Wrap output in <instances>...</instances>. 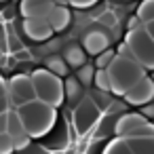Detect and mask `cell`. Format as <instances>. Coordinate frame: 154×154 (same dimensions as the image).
I'll use <instances>...</instances> for the list:
<instances>
[{
  "label": "cell",
  "mask_w": 154,
  "mask_h": 154,
  "mask_svg": "<svg viewBox=\"0 0 154 154\" xmlns=\"http://www.w3.org/2000/svg\"><path fill=\"white\" fill-rule=\"evenodd\" d=\"M131 154H152V135L146 137H131L125 141Z\"/></svg>",
  "instance_id": "277c9868"
},
{
  "label": "cell",
  "mask_w": 154,
  "mask_h": 154,
  "mask_svg": "<svg viewBox=\"0 0 154 154\" xmlns=\"http://www.w3.org/2000/svg\"><path fill=\"white\" fill-rule=\"evenodd\" d=\"M112 72V78L114 80H120V87H118V93L122 95L125 91H129L131 87H135L139 82V74H141V66L133 59H122V61H114V68L110 70Z\"/></svg>",
  "instance_id": "7a4b0ae2"
},
{
  "label": "cell",
  "mask_w": 154,
  "mask_h": 154,
  "mask_svg": "<svg viewBox=\"0 0 154 154\" xmlns=\"http://www.w3.org/2000/svg\"><path fill=\"white\" fill-rule=\"evenodd\" d=\"M9 2H11L13 7H21V2H23V0H9Z\"/></svg>",
  "instance_id": "8992f818"
},
{
  "label": "cell",
  "mask_w": 154,
  "mask_h": 154,
  "mask_svg": "<svg viewBox=\"0 0 154 154\" xmlns=\"http://www.w3.org/2000/svg\"><path fill=\"white\" fill-rule=\"evenodd\" d=\"M7 95H9V99H13V106H17V108L34 101L36 99V91H34V85H32L30 76H17V78H13V89Z\"/></svg>",
  "instance_id": "3957f363"
},
{
  "label": "cell",
  "mask_w": 154,
  "mask_h": 154,
  "mask_svg": "<svg viewBox=\"0 0 154 154\" xmlns=\"http://www.w3.org/2000/svg\"><path fill=\"white\" fill-rule=\"evenodd\" d=\"M7 114H0V133H7Z\"/></svg>",
  "instance_id": "5b68a950"
},
{
  "label": "cell",
  "mask_w": 154,
  "mask_h": 154,
  "mask_svg": "<svg viewBox=\"0 0 154 154\" xmlns=\"http://www.w3.org/2000/svg\"><path fill=\"white\" fill-rule=\"evenodd\" d=\"M143 2L148 0H93L87 7L59 2L68 13L66 26L36 38L28 32L21 7L0 0V78L47 72L63 80L82 66L106 70L139 21Z\"/></svg>",
  "instance_id": "6da1fadb"
}]
</instances>
